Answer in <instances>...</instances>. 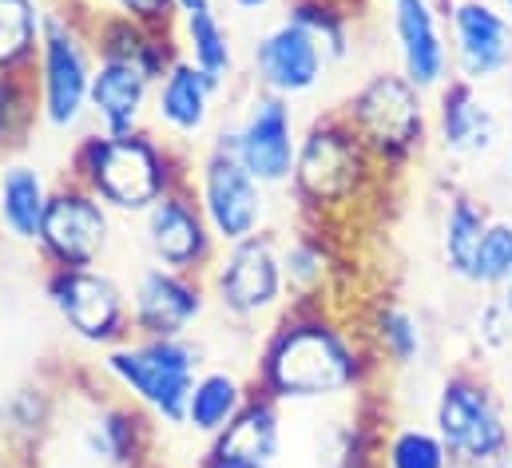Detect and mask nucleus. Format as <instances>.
Segmentation results:
<instances>
[{
    "label": "nucleus",
    "mask_w": 512,
    "mask_h": 468,
    "mask_svg": "<svg viewBox=\"0 0 512 468\" xmlns=\"http://www.w3.org/2000/svg\"><path fill=\"white\" fill-rule=\"evenodd\" d=\"M374 373L378 357L366 346L358 318L338 310L334 298H322L286 302V310L270 318L251 365V385L282 409H294L358 397Z\"/></svg>",
    "instance_id": "nucleus-1"
},
{
    "label": "nucleus",
    "mask_w": 512,
    "mask_h": 468,
    "mask_svg": "<svg viewBox=\"0 0 512 468\" xmlns=\"http://www.w3.org/2000/svg\"><path fill=\"white\" fill-rule=\"evenodd\" d=\"M191 155L159 139L151 127L139 131H84L68 151V179L88 187L112 215H143L167 191L183 187Z\"/></svg>",
    "instance_id": "nucleus-2"
},
{
    "label": "nucleus",
    "mask_w": 512,
    "mask_h": 468,
    "mask_svg": "<svg viewBox=\"0 0 512 468\" xmlns=\"http://www.w3.org/2000/svg\"><path fill=\"white\" fill-rule=\"evenodd\" d=\"M92 44H96V72H92V96L88 119L96 131H139L147 127L151 96L171 60L175 28H147L120 12H88Z\"/></svg>",
    "instance_id": "nucleus-3"
},
{
    "label": "nucleus",
    "mask_w": 512,
    "mask_h": 468,
    "mask_svg": "<svg viewBox=\"0 0 512 468\" xmlns=\"http://www.w3.org/2000/svg\"><path fill=\"white\" fill-rule=\"evenodd\" d=\"M385 183L378 159L354 135L342 112L310 116L298 139L294 171H290V199L302 223L314 227H346Z\"/></svg>",
    "instance_id": "nucleus-4"
},
{
    "label": "nucleus",
    "mask_w": 512,
    "mask_h": 468,
    "mask_svg": "<svg viewBox=\"0 0 512 468\" xmlns=\"http://www.w3.org/2000/svg\"><path fill=\"white\" fill-rule=\"evenodd\" d=\"M338 112L354 127V135L366 143V151L378 159L385 175L409 171L433 139L429 92L409 84L397 68H382V72L366 76L342 100Z\"/></svg>",
    "instance_id": "nucleus-5"
},
{
    "label": "nucleus",
    "mask_w": 512,
    "mask_h": 468,
    "mask_svg": "<svg viewBox=\"0 0 512 468\" xmlns=\"http://www.w3.org/2000/svg\"><path fill=\"white\" fill-rule=\"evenodd\" d=\"M100 373L155 425L183 429L191 385L203 373V350L191 338H128L100 353Z\"/></svg>",
    "instance_id": "nucleus-6"
},
{
    "label": "nucleus",
    "mask_w": 512,
    "mask_h": 468,
    "mask_svg": "<svg viewBox=\"0 0 512 468\" xmlns=\"http://www.w3.org/2000/svg\"><path fill=\"white\" fill-rule=\"evenodd\" d=\"M92 72H96V44L88 28V12L52 0L48 24L40 36V56L32 68L40 123L48 131L72 135L88 123V96H92Z\"/></svg>",
    "instance_id": "nucleus-7"
},
{
    "label": "nucleus",
    "mask_w": 512,
    "mask_h": 468,
    "mask_svg": "<svg viewBox=\"0 0 512 468\" xmlns=\"http://www.w3.org/2000/svg\"><path fill=\"white\" fill-rule=\"evenodd\" d=\"M429 425L445 441L453 468H493L512 449V425L493 385L473 369L441 377Z\"/></svg>",
    "instance_id": "nucleus-8"
},
{
    "label": "nucleus",
    "mask_w": 512,
    "mask_h": 468,
    "mask_svg": "<svg viewBox=\"0 0 512 468\" xmlns=\"http://www.w3.org/2000/svg\"><path fill=\"white\" fill-rule=\"evenodd\" d=\"M203 282L219 314L239 326L270 322L290 302L286 274H282V242L270 231L223 246L211 270L203 274Z\"/></svg>",
    "instance_id": "nucleus-9"
},
{
    "label": "nucleus",
    "mask_w": 512,
    "mask_h": 468,
    "mask_svg": "<svg viewBox=\"0 0 512 468\" xmlns=\"http://www.w3.org/2000/svg\"><path fill=\"white\" fill-rule=\"evenodd\" d=\"M40 290L60 326L88 350H112L131 338V294L104 266L44 270Z\"/></svg>",
    "instance_id": "nucleus-10"
},
{
    "label": "nucleus",
    "mask_w": 512,
    "mask_h": 468,
    "mask_svg": "<svg viewBox=\"0 0 512 468\" xmlns=\"http://www.w3.org/2000/svg\"><path fill=\"white\" fill-rule=\"evenodd\" d=\"M187 183L219 238V246H231V242H243V238L266 231L270 187H262L219 139L211 147H203L199 159H191Z\"/></svg>",
    "instance_id": "nucleus-11"
},
{
    "label": "nucleus",
    "mask_w": 512,
    "mask_h": 468,
    "mask_svg": "<svg viewBox=\"0 0 512 468\" xmlns=\"http://www.w3.org/2000/svg\"><path fill=\"white\" fill-rule=\"evenodd\" d=\"M116 215L76 179L52 183L44 223L36 234V254L44 270H80V266H104V254L112 246Z\"/></svg>",
    "instance_id": "nucleus-12"
},
{
    "label": "nucleus",
    "mask_w": 512,
    "mask_h": 468,
    "mask_svg": "<svg viewBox=\"0 0 512 468\" xmlns=\"http://www.w3.org/2000/svg\"><path fill=\"white\" fill-rule=\"evenodd\" d=\"M215 139L255 175L262 187L278 191V187L290 183L302 127L294 119L290 100H278V96L255 88V96L247 100V108L235 116L231 127H223Z\"/></svg>",
    "instance_id": "nucleus-13"
},
{
    "label": "nucleus",
    "mask_w": 512,
    "mask_h": 468,
    "mask_svg": "<svg viewBox=\"0 0 512 468\" xmlns=\"http://www.w3.org/2000/svg\"><path fill=\"white\" fill-rule=\"evenodd\" d=\"M76 413V449L96 468H151V417L124 393L84 389Z\"/></svg>",
    "instance_id": "nucleus-14"
},
{
    "label": "nucleus",
    "mask_w": 512,
    "mask_h": 468,
    "mask_svg": "<svg viewBox=\"0 0 512 468\" xmlns=\"http://www.w3.org/2000/svg\"><path fill=\"white\" fill-rule=\"evenodd\" d=\"M139 234H143V246H147L155 266L199 274V278L211 270L215 254L223 250L203 207H199V199H195V191H191V183L167 191L151 211H143Z\"/></svg>",
    "instance_id": "nucleus-15"
},
{
    "label": "nucleus",
    "mask_w": 512,
    "mask_h": 468,
    "mask_svg": "<svg viewBox=\"0 0 512 468\" xmlns=\"http://www.w3.org/2000/svg\"><path fill=\"white\" fill-rule=\"evenodd\" d=\"M453 76L485 88L512 68V16L497 0H441Z\"/></svg>",
    "instance_id": "nucleus-16"
},
{
    "label": "nucleus",
    "mask_w": 512,
    "mask_h": 468,
    "mask_svg": "<svg viewBox=\"0 0 512 468\" xmlns=\"http://www.w3.org/2000/svg\"><path fill=\"white\" fill-rule=\"evenodd\" d=\"M131 338H191L203 322L211 294L199 274L143 266L131 282Z\"/></svg>",
    "instance_id": "nucleus-17"
},
{
    "label": "nucleus",
    "mask_w": 512,
    "mask_h": 468,
    "mask_svg": "<svg viewBox=\"0 0 512 468\" xmlns=\"http://www.w3.org/2000/svg\"><path fill=\"white\" fill-rule=\"evenodd\" d=\"M326 48L290 16H278L270 28H262L251 48V72L258 92H270L278 100H302L318 92V84L330 72Z\"/></svg>",
    "instance_id": "nucleus-18"
},
{
    "label": "nucleus",
    "mask_w": 512,
    "mask_h": 468,
    "mask_svg": "<svg viewBox=\"0 0 512 468\" xmlns=\"http://www.w3.org/2000/svg\"><path fill=\"white\" fill-rule=\"evenodd\" d=\"M397 72L421 92H437L453 76L449 28L441 0H385Z\"/></svg>",
    "instance_id": "nucleus-19"
},
{
    "label": "nucleus",
    "mask_w": 512,
    "mask_h": 468,
    "mask_svg": "<svg viewBox=\"0 0 512 468\" xmlns=\"http://www.w3.org/2000/svg\"><path fill=\"white\" fill-rule=\"evenodd\" d=\"M433 139L449 159H481L501 139V119L477 84L449 76L433 92Z\"/></svg>",
    "instance_id": "nucleus-20"
},
{
    "label": "nucleus",
    "mask_w": 512,
    "mask_h": 468,
    "mask_svg": "<svg viewBox=\"0 0 512 468\" xmlns=\"http://www.w3.org/2000/svg\"><path fill=\"white\" fill-rule=\"evenodd\" d=\"M64 397L48 381H24L4 393V453L8 468H40L48 441L60 429Z\"/></svg>",
    "instance_id": "nucleus-21"
},
{
    "label": "nucleus",
    "mask_w": 512,
    "mask_h": 468,
    "mask_svg": "<svg viewBox=\"0 0 512 468\" xmlns=\"http://www.w3.org/2000/svg\"><path fill=\"white\" fill-rule=\"evenodd\" d=\"M282 453V405L266 393H251L227 429L207 441L203 461L223 468H274Z\"/></svg>",
    "instance_id": "nucleus-22"
},
{
    "label": "nucleus",
    "mask_w": 512,
    "mask_h": 468,
    "mask_svg": "<svg viewBox=\"0 0 512 468\" xmlns=\"http://www.w3.org/2000/svg\"><path fill=\"white\" fill-rule=\"evenodd\" d=\"M223 88L199 72L191 60L175 56L171 68L163 72V80L155 84L151 96V116L163 127V135H171V143H195L215 116V96Z\"/></svg>",
    "instance_id": "nucleus-23"
},
{
    "label": "nucleus",
    "mask_w": 512,
    "mask_h": 468,
    "mask_svg": "<svg viewBox=\"0 0 512 468\" xmlns=\"http://www.w3.org/2000/svg\"><path fill=\"white\" fill-rule=\"evenodd\" d=\"M282 274L290 302H322L334 298L338 282V250H334V227L302 223L282 242Z\"/></svg>",
    "instance_id": "nucleus-24"
},
{
    "label": "nucleus",
    "mask_w": 512,
    "mask_h": 468,
    "mask_svg": "<svg viewBox=\"0 0 512 468\" xmlns=\"http://www.w3.org/2000/svg\"><path fill=\"white\" fill-rule=\"evenodd\" d=\"M362 326V338L370 353L378 357V365L389 369H413L421 357H425V326L413 310H405L401 302L393 298H378L366 318H358Z\"/></svg>",
    "instance_id": "nucleus-25"
},
{
    "label": "nucleus",
    "mask_w": 512,
    "mask_h": 468,
    "mask_svg": "<svg viewBox=\"0 0 512 468\" xmlns=\"http://www.w3.org/2000/svg\"><path fill=\"white\" fill-rule=\"evenodd\" d=\"M497 215L489 211L485 199H477L473 191H449L445 199V211H441V262L445 270L469 286L473 278V266H477V250H481V238L489 231Z\"/></svg>",
    "instance_id": "nucleus-26"
},
{
    "label": "nucleus",
    "mask_w": 512,
    "mask_h": 468,
    "mask_svg": "<svg viewBox=\"0 0 512 468\" xmlns=\"http://www.w3.org/2000/svg\"><path fill=\"white\" fill-rule=\"evenodd\" d=\"M255 393V385L235 373V369H203L191 385V397H187V413H183V429L187 433H199V437H215L219 429H227L235 421V413L247 405V397Z\"/></svg>",
    "instance_id": "nucleus-27"
},
{
    "label": "nucleus",
    "mask_w": 512,
    "mask_h": 468,
    "mask_svg": "<svg viewBox=\"0 0 512 468\" xmlns=\"http://www.w3.org/2000/svg\"><path fill=\"white\" fill-rule=\"evenodd\" d=\"M48 195H52V183L40 175V167L4 163V171H0V227H4V238L36 246Z\"/></svg>",
    "instance_id": "nucleus-28"
},
{
    "label": "nucleus",
    "mask_w": 512,
    "mask_h": 468,
    "mask_svg": "<svg viewBox=\"0 0 512 468\" xmlns=\"http://www.w3.org/2000/svg\"><path fill=\"white\" fill-rule=\"evenodd\" d=\"M175 48L183 60H191L199 72H207L219 88H227V80L235 76V44H231V28L223 24L219 8L179 16L175 20Z\"/></svg>",
    "instance_id": "nucleus-29"
},
{
    "label": "nucleus",
    "mask_w": 512,
    "mask_h": 468,
    "mask_svg": "<svg viewBox=\"0 0 512 468\" xmlns=\"http://www.w3.org/2000/svg\"><path fill=\"white\" fill-rule=\"evenodd\" d=\"M52 0H0V76H32Z\"/></svg>",
    "instance_id": "nucleus-30"
},
{
    "label": "nucleus",
    "mask_w": 512,
    "mask_h": 468,
    "mask_svg": "<svg viewBox=\"0 0 512 468\" xmlns=\"http://www.w3.org/2000/svg\"><path fill=\"white\" fill-rule=\"evenodd\" d=\"M282 16L298 20L326 48V56L334 64L350 56V44H354V0H286Z\"/></svg>",
    "instance_id": "nucleus-31"
},
{
    "label": "nucleus",
    "mask_w": 512,
    "mask_h": 468,
    "mask_svg": "<svg viewBox=\"0 0 512 468\" xmlns=\"http://www.w3.org/2000/svg\"><path fill=\"white\" fill-rule=\"evenodd\" d=\"M40 123V100L32 76H0V159L20 155Z\"/></svg>",
    "instance_id": "nucleus-32"
},
{
    "label": "nucleus",
    "mask_w": 512,
    "mask_h": 468,
    "mask_svg": "<svg viewBox=\"0 0 512 468\" xmlns=\"http://www.w3.org/2000/svg\"><path fill=\"white\" fill-rule=\"evenodd\" d=\"M378 468H453V457L433 425H393L382 437Z\"/></svg>",
    "instance_id": "nucleus-33"
},
{
    "label": "nucleus",
    "mask_w": 512,
    "mask_h": 468,
    "mask_svg": "<svg viewBox=\"0 0 512 468\" xmlns=\"http://www.w3.org/2000/svg\"><path fill=\"white\" fill-rule=\"evenodd\" d=\"M509 278H512V219H493L485 238H481V250H477V266H473L469 286L497 294Z\"/></svg>",
    "instance_id": "nucleus-34"
},
{
    "label": "nucleus",
    "mask_w": 512,
    "mask_h": 468,
    "mask_svg": "<svg viewBox=\"0 0 512 468\" xmlns=\"http://www.w3.org/2000/svg\"><path fill=\"white\" fill-rule=\"evenodd\" d=\"M473 338L485 353H505L512 346V318L501 302V294L485 298L473 314Z\"/></svg>",
    "instance_id": "nucleus-35"
},
{
    "label": "nucleus",
    "mask_w": 512,
    "mask_h": 468,
    "mask_svg": "<svg viewBox=\"0 0 512 468\" xmlns=\"http://www.w3.org/2000/svg\"><path fill=\"white\" fill-rule=\"evenodd\" d=\"M104 12H120L128 20H139L147 28H175L179 12H175V0H104Z\"/></svg>",
    "instance_id": "nucleus-36"
},
{
    "label": "nucleus",
    "mask_w": 512,
    "mask_h": 468,
    "mask_svg": "<svg viewBox=\"0 0 512 468\" xmlns=\"http://www.w3.org/2000/svg\"><path fill=\"white\" fill-rule=\"evenodd\" d=\"M235 12H266V8H274L278 0H227Z\"/></svg>",
    "instance_id": "nucleus-37"
},
{
    "label": "nucleus",
    "mask_w": 512,
    "mask_h": 468,
    "mask_svg": "<svg viewBox=\"0 0 512 468\" xmlns=\"http://www.w3.org/2000/svg\"><path fill=\"white\" fill-rule=\"evenodd\" d=\"M207 8H215V0H175V12H179V16H187V12H207Z\"/></svg>",
    "instance_id": "nucleus-38"
},
{
    "label": "nucleus",
    "mask_w": 512,
    "mask_h": 468,
    "mask_svg": "<svg viewBox=\"0 0 512 468\" xmlns=\"http://www.w3.org/2000/svg\"><path fill=\"white\" fill-rule=\"evenodd\" d=\"M0 468H8V453H4V389H0Z\"/></svg>",
    "instance_id": "nucleus-39"
},
{
    "label": "nucleus",
    "mask_w": 512,
    "mask_h": 468,
    "mask_svg": "<svg viewBox=\"0 0 512 468\" xmlns=\"http://www.w3.org/2000/svg\"><path fill=\"white\" fill-rule=\"evenodd\" d=\"M497 294H501V302H505V310H509V318H512V278L497 290Z\"/></svg>",
    "instance_id": "nucleus-40"
},
{
    "label": "nucleus",
    "mask_w": 512,
    "mask_h": 468,
    "mask_svg": "<svg viewBox=\"0 0 512 468\" xmlns=\"http://www.w3.org/2000/svg\"><path fill=\"white\" fill-rule=\"evenodd\" d=\"M493 468H512V449H509V453H505V457H501V461H497Z\"/></svg>",
    "instance_id": "nucleus-41"
},
{
    "label": "nucleus",
    "mask_w": 512,
    "mask_h": 468,
    "mask_svg": "<svg viewBox=\"0 0 512 468\" xmlns=\"http://www.w3.org/2000/svg\"><path fill=\"white\" fill-rule=\"evenodd\" d=\"M497 4H501V8H505V12L512 16V0H497Z\"/></svg>",
    "instance_id": "nucleus-42"
},
{
    "label": "nucleus",
    "mask_w": 512,
    "mask_h": 468,
    "mask_svg": "<svg viewBox=\"0 0 512 468\" xmlns=\"http://www.w3.org/2000/svg\"><path fill=\"white\" fill-rule=\"evenodd\" d=\"M505 171H509V179H512V147H509V159H505Z\"/></svg>",
    "instance_id": "nucleus-43"
},
{
    "label": "nucleus",
    "mask_w": 512,
    "mask_h": 468,
    "mask_svg": "<svg viewBox=\"0 0 512 468\" xmlns=\"http://www.w3.org/2000/svg\"><path fill=\"white\" fill-rule=\"evenodd\" d=\"M199 468H223V465H211V461H203V465H199Z\"/></svg>",
    "instance_id": "nucleus-44"
},
{
    "label": "nucleus",
    "mask_w": 512,
    "mask_h": 468,
    "mask_svg": "<svg viewBox=\"0 0 512 468\" xmlns=\"http://www.w3.org/2000/svg\"><path fill=\"white\" fill-rule=\"evenodd\" d=\"M346 468H378V465H346Z\"/></svg>",
    "instance_id": "nucleus-45"
},
{
    "label": "nucleus",
    "mask_w": 512,
    "mask_h": 468,
    "mask_svg": "<svg viewBox=\"0 0 512 468\" xmlns=\"http://www.w3.org/2000/svg\"><path fill=\"white\" fill-rule=\"evenodd\" d=\"M0 238H4V227H0Z\"/></svg>",
    "instance_id": "nucleus-46"
}]
</instances>
